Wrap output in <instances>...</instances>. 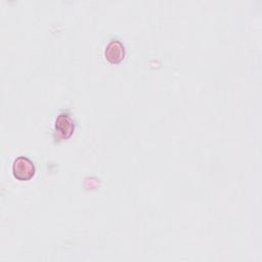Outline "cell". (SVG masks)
Segmentation results:
<instances>
[{
    "label": "cell",
    "instance_id": "1",
    "mask_svg": "<svg viewBox=\"0 0 262 262\" xmlns=\"http://www.w3.org/2000/svg\"><path fill=\"white\" fill-rule=\"evenodd\" d=\"M12 174L17 180H30L35 175V165L29 158L18 157L13 161Z\"/></svg>",
    "mask_w": 262,
    "mask_h": 262
},
{
    "label": "cell",
    "instance_id": "2",
    "mask_svg": "<svg viewBox=\"0 0 262 262\" xmlns=\"http://www.w3.org/2000/svg\"><path fill=\"white\" fill-rule=\"evenodd\" d=\"M74 128H75L74 121L69 115L61 114L56 118L55 124H54V130L60 138L62 139L69 138L73 134Z\"/></svg>",
    "mask_w": 262,
    "mask_h": 262
},
{
    "label": "cell",
    "instance_id": "3",
    "mask_svg": "<svg viewBox=\"0 0 262 262\" xmlns=\"http://www.w3.org/2000/svg\"><path fill=\"white\" fill-rule=\"evenodd\" d=\"M104 55L106 60L111 63H119L125 56V48L120 41L112 40L106 45Z\"/></svg>",
    "mask_w": 262,
    "mask_h": 262
}]
</instances>
